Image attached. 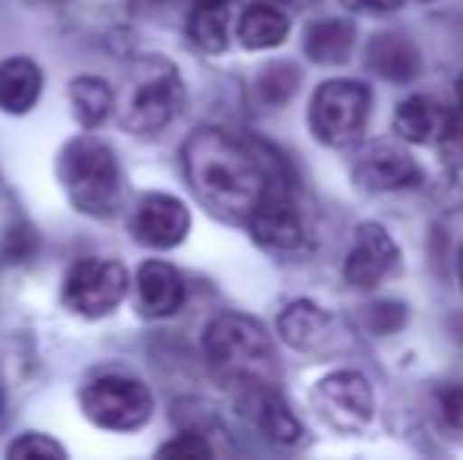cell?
<instances>
[{"label":"cell","instance_id":"6da1fadb","mask_svg":"<svg viewBox=\"0 0 463 460\" xmlns=\"http://www.w3.org/2000/svg\"><path fill=\"white\" fill-rule=\"evenodd\" d=\"M184 171L195 199L224 221H246L275 190L265 155L218 127L195 129L184 142Z\"/></svg>","mask_w":463,"mask_h":460},{"label":"cell","instance_id":"7a4b0ae2","mask_svg":"<svg viewBox=\"0 0 463 460\" xmlns=\"http://www.w3.org/2000/svg\"><path fill=\"white\" fill-rule=\"evenodd\" d=\"M205 356L212 369L227 385H256L275 379V344L262 322L240 313H224L208 322L205 328Z\"/></svg>","mask_w":463,"mask_h":460},{"label":"cell","instance_id":"3957f363","mask_svg":"<svg viewBox=\"0 0 463 460\" xmlns=\"http://www.w3.org/2000/svg\"><path fill=\"white\" fill-rule=\"evenodd\" d=\"M61 183L76 211L89 218H110L120 205V167L108 142L80 136L61 152Z\"/></svg>","mask_w":463,"mask_h":460},{"label":"cell","instance_id":"277c9868","mask_svg":"<svg viewBox=\"0 0 463 460\" xmlns=\"http://www.w3.org/2000/svg\"><path fill=\"white\" fill-rule=\"evenodd\" d=\"M184 108V76L167 57L148 54L133 63L120 101V127L136 136H155Z\"/></svg>","mask_w":463,"mask_h":460},{"label":"cell","instance_id":"5b68a950","mask_svg":"<svg viewBox=\"0 0 463 460\" xmlns=\"http://www.w3.org/2000/svg\"><path fill=\"white\" fill-rule=\"evenodd\" d=\"M372 114V89L360 80H328L309 101V129L322 146L347 148L363 139Z\"/></svg>","mask_w":463,"mask_h":460},{"label":"cell","instance_id":"8992f818","mask_svg":"<svg viewBox=\"0 0 463 460\" xmlns=\"http://www.w3.org/2000/svg\"><path fill=\"white\" fill-rule=\"evenodd\" d=\"M82 413L110 432H136L152 419L155 398L139 379L129 375H101L89 381L80 394Z\"/></svg>","mask_w":463,"mask_h":460},{"label":"cell","instance_id":"52a82bcc","mask_svg":"<svg viewBox=\"0 0 463 460\" xmlns=\"http://www.w3.org/2000/svg\"><path fill=\"white\" fill-rule=\"evenodd\" d=\"M129 290V275L114 258H80L63 275V306L86 319L114 313Z\"/></svg>","mask_w":463,"mask_h":460},{"label":"cell","instance_id":"ba28073f","mask_svg":"<svg viewBox=\"0 0 463 460\" xmlns=\"http://www.w3.org/2000/svg\"><path fill=\"white\" fill-rule=\"evenodd\" d=\"M312 407L341 436L363 432L375 417V391L369 379L354 369H337L312 385Z\"/></svg>","mask_w":463,"mask_h":460},{"label":"cell","instance_id":"9c48e42d","mask_svg":"<svg viewBox=\"0 0 463 460\" xmlns=\"http://www.w3.org/2000/svg\"><path fill=\"white\" fill-rule=\"evenodd\" d=\"M401 265V246L375 221L354 230V243L344 258V277L354 290H375Z\"/></svg>","mask_w":463,"mask_h":460},{"label":"cell","instance_id":"30bf717a","mask_svg":"<svg viewBox=\"0 0 463 460\" xmlns=\"http://www.w3.org/2000/svg\"><path fill=\"white\" fill-rule=\"evenodd\" d=\"M420 180L422 167L413 161V155L388 139H378L363 148L354 164V183L366 192H397L416 186Z\"/></svg>","mask_w":463,"mask_h":460},{"label":"cell","instance_id":"8fae6325","mask_svg":"<svg viewBox=\"0 0 463 460\" xmlns=\"http://www.w3.org/2000/svg\"><path fill=\"white\" fill-rule=\"evenodd\" d=\"M246 224H250L252 239L271 252H299L309 243V228H306L299 209L278 190H271L250 211Z\"/></svg>","mask_w":463,"mask_h":460},{"label":"cell","instance_id":"7c38bea8","mask_svg":"<svg viewBox=\"0 0 463 460\" xmlns=\"http://www.w3.org/2000/svg\"><path fill=\"white\" fill-rule=\"evenodd\" d=\"M189 228H193V218H189V209L177 196L148 192V196H142V202L136 205L133 233L142 246L174 249V246H180L186 239Z\"/></svg>","mask_w":463,"mask_h":460},{"label":"cell","instance_id":"4fadbf2b","mask_svg":"<svg viewBox=\"0 0 463 460\" xmlns=\"http://www.w3.org/2000/svg\"><path fill=\"white\" fill-rule=\"evenodd\" d=\"M278 332L287 344L303 353H331L344 344L337 319L312 300H293L278 315Z\"/></svg>","mask_w":463,"mask_h":460},{"label":"cell","instance_id":"5bb4252c","mask_svg":"<svg viewBox=\"0 0 463 460\" xmlns=\"http://www.w3.org/2000/svg\"><path fill=\"white\" fill-rule=\"evenodd\" d=\"M240 410L252 419L259 432L275 445H293L303 438V426L293 417L287 400L280 398L271 385L256 381V385H240Z\"/></svg>","mask_w":463,"mask_h":460},{"label":"cell","instance_id":"9a60e30c","mask_svg":"<svg viewBox=\"0 0 463 460\" xmlns=\"http://www.w3.org/2000/svg\"><path fill=\"white\" fill-rule=\"evenodd\" d=\"M366 67L384 82L407 86L422 73V51L403 29H382L366 44Z\"/></svg>","mask_w":463,"mask_h":460},{"label":"cell","instance_id":"2e32d148","mask_svg":"<svg viewBox=\"0 0 463 460\" xmlns=\"http://www.w3.org/2000/svg\"><path fill=\"white\" fill-rule=\"evenodd\" d=\"M136 290H139V306L152 319H167L174 315L186 300L184 275L171 262L148 258L136 271Z\"/></svg>","mask_w":463,"mask_h":460},{"label":"cell","instance_id":"e0dca14e","mask_svg":"<svg viewBox=\"0 0 463 460\" xmlns=\"http://www.w3.org/2000/svg\"><path fill=\"white\" fill-rule=\"evenodd\" d=\"M445 117L448 108L435 101L432 95H410L394 108L391 129H394L397 139L410 142V146H426V142H435Z\"/></svg>","mask_w":463,"mask_h":460},{"label":"cell","instance_id":"ac0fdd59","mask_svg":"<svg viewBox=\"0 0 463 460\" xmlns=\"http://www.w3.org/2000/svg\"><path fill=\"white\" fill-rule=\"evenodd\" d=\"M356 44V25L350 19L331 16L318 19L306 29L303 35V54L312 63H322V67H337V63L350 61V51Z\"/></svg>","mask_w":463,"mask_h":460},{"label":"cell","instance_id":"d6986e66","mask_svg":"<svg viewBox=\"0 0 463 460\" xmlns=\"http://www.w3.org/2000/svg\"><path fill=\"white\" fill-rule=\"evenodd\" d=\"M42 70L29 57H10L0 63V111L29 114L42 99Z\"/></svg>","mask_w":463,"mask_h":460},{"label":"cell","instance_id":"ffe728a7","mask_svg":"<svg viewBox=\"0 0 463 460\" xmlns=\"http://www.w3.org/2000/svg\"><path fill=\"white\" fill-rule=\"evenodd\" d=\"M189 38L205 54H224L231 44V4L227 0H195L189 13Z\"/></svg>","mask_w":463,"mask_h":460},{"label":"cell","instance_id":"44dd1931","mask_svg":"<svg viewBox=\"0 0 463 460\" xmlns=\"http://www.w3.org/2000/svg\"><path fill=\"white\" fill-rule=\"evenodd\" d=\"M290 35V19L271 4H256L240 16L237 38L246 51H271L287 42Z\"/></svg>","mask_w":463,"mask_h":460},{"label":"cell","instance_id":"7402d4cb","mask_svg":"<svg viewBox=\"0 0 463 460\" xmlns=\"http://www.w3.org/2000/svg\"><path fill=\"white\" fill-rule=\"evenodd\" d=\"M70 105H73V114L82 127L95 129L110 117L114 92H110L108 82L98 80V76H76V80L70 82Z\"/></svg>","mask_w":463,"mask_h":460},{"label":"cell","instance_id":"603a6c76","mask_svg":"<svg viewBox=\"0 0 463 460\" xmlns=\"http://www.w3.org/2000/svg\"><path fill=\"white\" fill-rule=\"evenodd\" d=\"M297 89H299V67H293L290 61L269 63L256 80L259 101L269 108H284L297 95Z\"/></svg>","mask_w":463,"mask_h":460},{"label":"cell","instance_id":"cb8c5ba5","mask_svg":"<svg viewBox=\"0 0 463 460\" xmlns=\"http://www.w3.org/2000/svg\"><path fill=\"white\" fill-rule=\"evenodd\" d=\"M363 328L372 338H391V334L403 332L410 319V309L403 300H375L363 309Z\"/></svg>","mask_w":463,"mask_h":460},{"label":"cell","instance_id":"d4e9b609","mask_svg":"<svg viewBox=\"0 0 463 460\" xmlns=\"http://www.w3.org/2000/svg\"><path fill=\"white\" fill-rule=\"evenodd\" d=\"M432 413L441 432L463 438V381H445L432 391Z\"/></svg>","mask_w":463,"mask_h":460},{"label":"cell","instance_id":"484cf974","mask_svg":"<svg viewBox=\"0 0 463 460\" xmlns=\"http://www.w3.org/2000/svg\"><path fill=\"white\" fill-rule=\"evenodd\" d=\"M435 148H439L441 164L451 171H463V108L448 111L439 136H435Z\"/></svg>","mask_w":463,"mask_h":460},{"label":"cell","instance_id":"4316f807","mask_svg":"<svg viewBox=\"0 0 463 460\" xmlns=\"http://www.w3.org/2000/svg\"><path fill=\"white\" fill-rule=\"evenodd\" d=\"M6 455L16 460L19 457H67V451H63L54 438L42 436V432H25V436H19L16 442L6 448Z\"/></svg>","mask_w":463,"mask_h":460},{"label":"cell","instance_id":"83f0119b","mask_svg":"<svg viewBox=\"0 0 463 460\" xmlns=\"http://www.w3.org/2000/svg\"><path fill=\"white\" fill-rule=\"evenodd\" d=\"M161 457H212V445L205 442V436L199 432H184L174 442L161 445L158 448Z\"/></svg>","mask_w":463,"mask_h":460},{"label":"cell","instance_id":"f1b7e54d","mask_svg":"<svg viewBox=\"0 0 463 460\" xmlns=\"http://www.w3.org/2000/svg\"><path fill=\"white\" fill-rule=\"evenodd\" d=\"M341 4L354 13H372V16H382V13H397L403 6V0H341Z\"/></svg>","mask_w":463,"mask_h":460},{"label":"cell","instance_id":"f546056e","mask_svg":"<svg viewBox=\"0 0 463 460\" xmlns=\"http://www.w3.org/2000/svg\"><path fill=\"white\" fill-rule=\"evenodd\" d=\"M139 10H171V6H180L184 0H133Z\"/></svg>","mask_w":463,"mask_h":460},{"label":"cell","instance_id":"4dcf8cb0","mask_svg":"<svg viewBox=\"0 0 463 460\" xmlns=\"http://www.w3.org/2000/svg\"><path fill=\"white\" fill-rule=\"evenodd\" d=\"M458 277H460V284H463V246H460V252H458Z\"/></svg>","mask_w":463,"mask_h":460},{"label":"cell","instance_id":"1f68e13d","mask_svg":"<svg viewBox=\"0 0 463 460\" xmlns=\"http://www.w3.org/2000/svg\"><path fill=\"white\" fill-rule=\"evenodd\" d=\"M458 99H460V108H463V73H460V80H458Z\"/></svg>","mask_w":463,"mask_h":460},{"label":"cell","instance_id":"d6a6232c","mask_svg":"<svg viewBox=\"0 0 463 460\" xmlns=\"http://www.w3.org/2000/svg\"><path fill=\"white\" fill-rule=\"evenodd\" d=\"M422 4H432V0H422Z\"/></svg>","mask_w":463,"mask_h":460},{"label":"cell","instance_id":"836d02e7","mask_svg":"<svg viewBox=\"0 0 463 460\" xmlns=\"http://www.w3.org/2000/svg\"><path fill=\"white\" fill-rule=\"evenodd\" d=\"M227 4H233V0H227Z\"/></svg>","mask_w":463,"mask_h":460}]
</instances>
